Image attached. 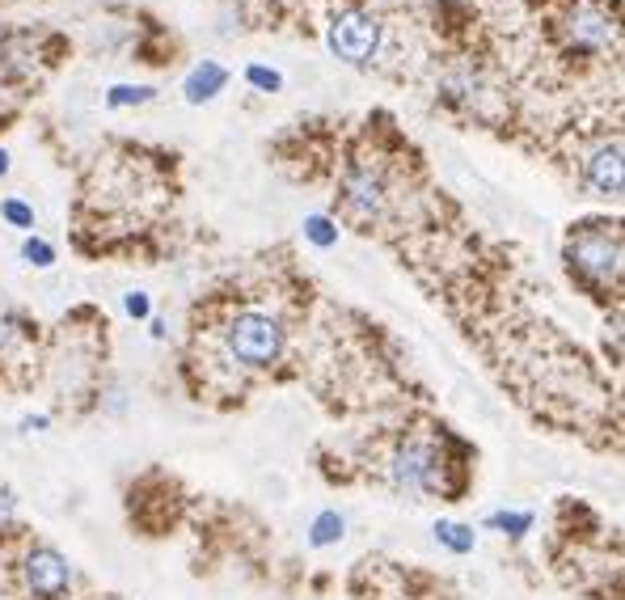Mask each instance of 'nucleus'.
<instances>
[{
  "label": "nucleus",
  "mask_w": 625,
  "mask_h": 600,
  "mask_svg": "<svg viewBox=\"0 0 625 600\" xmlns=\"http://www.w3.org/2000/svg\"><path fill=\"white\" fill-rule=\"evenodd\" d=\"M305 237L313 241V246L330 250L334 241H338V229H334V220H326V216H309V220H305Z\"/></svg>",
  "instance_id": "f3484780"
},
{
  "label": "nucleus",
  "mask_w": 625,
  "mask_h": 600,
  "mask_svg": "<svg viewBox=\"0 0 625 600\" xmlns=\"http://www.w3.org/2000/svg\"><path fill=\"white\" fill-rule=\"evenodd\" d=\"M245 77H250V85L262 89V93H275V89L283 85L279 72H275V68H262V64H250V72H245Z\"/></svg>",
  "instance_id": "aec40b11"
},
{
  "label": "nucleus",
  "mask_w": 625,
  "mask_h": 600,
  "mask_svg": "<svg viewBox=\"0 0 625 600\" xmlns=\"http://www.w3.org/2000/svg\"><path fill=\"white\" fill-rule=\"evenodd\" d=\"M326 43L343 64H368L376 47H381V22L372 13L343 9L326 30Z\"/></svg>",
  "instance_id": "20e7f679"
},
{
  "label": "nucleus",
  "mask_w": 625,
  "mask_h": 600,
  "mask_svg": "<svg viewBox=\"0 0 625 600\" xmlns=\"http://www.w3.org/2000/svg\"><path fill=\"white\" fill-rule=\"evenodd\" d=\"M123 305H127L131 317H148V313H153V305H148V296H144V292H131V296L123 300Z\"/></svg>",
  "instance_id": "412c9836"
},
{
  "label": "nucleus",
  "mask_w": 625,
  "mask_h": 600,
  "mask_svg": "<svg viewBox=\"0 0 625 600\" xmlns=\"http://www.w3.org/2000/svg\"><path fill=\"white\" fill-rule=\"evenodd\" d=\"M17 516H22V508H17V491L9 482H0V533L17 529Z\"/></svg>",
  "instance_id": "a211bd4d"
},
{
  "label": "nucleus",
  "mask_w": 625,
  "mask_h": 600,
  "mask_svg": "<svg viewBox=\"0 0 625 600\" xmlns=\"http://www.w3.org/2000/svg\"><path fill=\"white\" fill-rule=\"evenodd\" d=\"M47 427H51L47 415H30V419H22V431H30V436H34V431H47Z\"/></svg>",
  "instance_id": "4be33fe9"
},
{
  "label": "nucleus",
  "mask_w": 625,
  "mask_h": 600,
  "mask_svg": "<svg viewBox=\"0 0 625 600\" xmlns=\"http://www.w3.org/2000/svg\"><path fill=\"white\" fill-rule=\"evenodd\" d=\"M566 34H571L575 51H600V47H609V39H613V22L604 13H596V9H575Z\"/></svg>",
  "instance_id": "6e6552de"
},
{
  "label": "nucleus",
  "mask_w": 625,
  "mask_h": 600,
  "mask_svg": "<svg viewBox=\"0 0 625 600\" xmlns=\"http://www.w3.org/2000/svg\"><path fill=\"white\" fill-rule=\"evenodd\" d=\"M22 584L34 600H60L72 588V567L55 546H34L22 558Z\"/></svg>",
  "instance_id": "39448f33"
},
{
  "label": "nucleus",
  "mask_w": 625,
  "mask_h": 600,
  "mask_svg": "<svg viewBox=\"0 0 625 600\" xmlns=\"http://www.w3.org/2000/svg\"><path fill=\"white\" fill-rule=\"evenodd\" d=\"M435 541H440L444 550H452V554H473V550H478V533H473V524H461V520H440V524H435Z\"/></svg>",
  "instance_id": "9d476101"
},
{
  "label": "nucleus",
  "mask_w": 625,
  "mask_h": 600,
  "mask_svg": "<svg viewBox=\"0 0 625 600\" xmlns=\"http://www.w3.org/2000/svg\"><path fill=\"white\" fill-rule=\"evenodd\" d=\"M157 98V89L153 85H115L106 93V106H144V102H153Z\"/></svg>",
  "instance_id": "2eb2a0df"
},
{
  "label": "nucleus",
  "mask_w": 625,
  "mask_h": 600,
  "mask_svg": "<svg viewBox=\"0 0 625 600\" xmlns=\"http://www.w3.org/2000/svg\"><path fill=\"white\" fill-rule=\"evenodd\" d=\"M533 512H490L486 516V529H495V533H503V537H511V541H520L524 533H533Z\"/></svg>",
  "instance_id": "ddd939ff"
},
{
  "label": "nucleus",
  "mask_w": 625,
  "mask_h": 600,
  "mask_svg": "<svg viewBox=\"0 0 625 600\" xmlns=\"http://www.w3.org/2000/svg\"><path fill=\"white\" fill-rule=\"evenodd\" d=\"M0 216H5L13 229H34V208H26L22 199H5L0 203Z\"/></svg>",
  "instance_id": "6ab92c4d"
},
{
  "label": "nucleus",
  "mask_w": 625,
  "mask_h": 600,
  "mask_svg": "<svg viewBox=\"0 0 625 600\" xmlns=\"http://www.w3.org/2000/svg\"><path fill=\"white\" fill-rule=\"evenodd\" d=\"M5 174H9V153L0 148V178H5Z\"/></svg>",
  "instance_id": "5701e85b"
},
{
  "label": "nucleus",
  "mask_w": 625,
  "mask_h": 600,
  "mask_svg": "<svg viewBox=\"0 0 625 600\" xmlns=\"http://www.w3.org/2000/svg\"><path fill=\"white\" fill-rule=\"evenodd\" d=\"M444 453H440V444L435 440H419V436H410L393 448V457H389V482H393V491L397 495H410V499H419V495H440L444 491Z\"/></svg>",
  "instance_id": "7ed1b4c3"
},
{
  "label": "nucleus",
  "mask_w": 625,
  "mask_h": 600,
  "mask_svg": "<svg viewBox=\"0 0 625 600\" xmlns=\"http://www.w3.org/2000/svg\"><path fill=\"white\" fill-rule=\"evenodd\" d=\"M347 537V520L338 512H317L313 524H309V546L313 550H326V546H338Z\"/></svg>",
  "instance_id": "9b49d317"
},
{
  "label": "nucleus",
  "mask_w": 625,
  "mask_h": 600,
  "mask_svg": "<svg viewBox=\"0 0 625 600\" xmlns=\"http://www.w3.org/2000/svg\"><path fill=\"white\" fill-rule=\"evenodd\" d=\"M583 178H587V186H592L596 195L617 199V195H621V186H625L621 140H609V144L592 148V153H587V161H583Z\"/></svg>",
  "instance_id": "0eeeda50"
},
{
  "label": "nucleus",
  "mask_w": 625,
  "mask_h": 600,
  "mask_svg": "<svg viewBox=\"0 0 625 600\" xmlns=\"http://www.w3.org/2000/svg\"><path fill=\"white\" fill-rule=\"evenodd\" d=\"M566 262H571V271L579 279H587V284L617 288L621 284V233H617V224H604V220L575 224L571 237H566Z\"/></svg>",
  "instance_id": "f257e3e1"
},
{
  "label": "nucleus",
  "mask_w": 625,
  "mask_h": 600,
  "mask_svg": "<svg viewBox=\"0 0 625 600\" xmlns=\"http://www.w3.org/2000/svg\"><path fill=\"white\" fill-rule=\"evenodd\" d=\"M30 330H34V326H30L13 305H0V347H9V343H17V339H30Z\"/></svg>",
  "instance_id": "4468645a"
},
{
  "label": "nucleus",
  "mask_w": 625,
  "mask_h": 600,
  "mask_svg": "<svg viewBox=\"0 0 625 600\" xmlns=\"http://www.w3.org/2000/svg\"><path fill=\"white\" fill-rule=\"evenodd\" d=\"M26 47V34H13V39H5V43H0V72H5V77H26V72L34 68L30 64V55L22 51Z\"/></svg>",
  "instance_id": "f8f14e48"
},
{
  "label": "nucleus",
  "mask_w": 625,
  "mask_h": 600,
  "mask_svg": "<svg viewBox=\"0 0 625 600\" xmlns=\"http://www.w3.org/2000/svg\"><path fill=\"white\" fill-rule=\"evenodd\" d=\"M338 195H343V212L351 220L372 224L376 216L385 212V174L372 170V165H351V170L343 174Z\"/></svg>",
  "instance_id": "423d86ee"
},
{
  "label": "nucleus",
  "mask_w": 625,
  "mask_h": 600,
  "mask_svg": "<svg viewBox=\"0 0 625 600\" xmlns=\"http://www.w3.org/2000/svg\"><path fill=\"white\" fill-rule=\"evenodd\" d=\"M229 85V72H224L216 60H203L199 68H191V77H186V85H182V93H186V102H212L216 93Z\"/></svg>",
  "instance_id": "1a4fd4ad"
},
{
  "label": "nucleus",
  "mask_w": 625,
  "mask_h": 600,
  "mask_svg": "<svg viewBox=\"0 0 625 600\" xmlns=\"http://www.w3.org/2000/svg\"><path fill=\"white\" fill-rule=\"evenodd\" d=\"M22 258L30 262V267H55V246L51 241H43V237H26L22 241Z\"/></svg>",
  "instance_id": "dca6fc26"
},
{
  "label": "nucleus",
  "mask_w": 625,
  "mask_h": 600,
  "mask_svg": "<svg viewBox=\"0 0 625 600\" xmlns=\"http://www.w3.org/2000/svg\"><path fill=\"white\" fill-rule=\"evenodd\" d=\"M224 347H229V355L245 368H271V364H279L283 347H288V330H283L279 317L250 309V313H237L229 322Z\"/></svg>",
  "instance_id": "f03ea898"
}]
</instances>
